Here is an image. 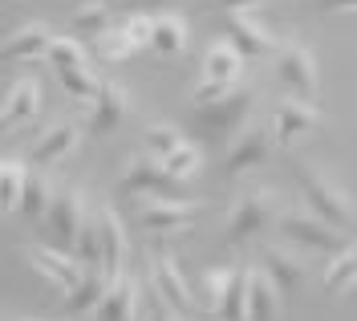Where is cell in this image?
Returning a JSON list of instances; mask_svg holds the SVG:
<instances>
[{
	"instance_id": "cell-1",
	"label": "cell",
	"mask_w": 357,
	"mask_h": 321,
	"mask_svg": "<svg viewBox=\"0 0 357 321\" xmlns=\"http://www.w3.org/2000/svg\"><path fill=\"white\" fill-rule=\"evenodd\" d=\"M292 179H296V187H301V200H305V207H309V211H317L321 220H329V224H337V228H345V232L357 224L354 195L337 184V179H329L321 167L296 163V167H292Z\"/></svg>"
},
{
	"instance_id": "cell-2",
	"label": "cell",
	"mask_w": 357,
	"mask_h": 321,
	"mask_svg": "<svg viewBox=\"0 0 357 321\" xmlns=\"http://www.w3.org/2000/svg\"><path fill=\"white\" fill-rule=\"evenodd\" d=\"M276 232H280V240L296 248V253H317V256H333L341 248H349V232L329 224V220H321L317 211L309 207H284L280 211V220H276Z\"/></svg>"
},
{
	"instance_id": "cell-3",
	"label": "cell",
	"mask_w": 357,
	"mask_h": 321,
	"mask_svg": "<svg viewBox=\"0 0 357 321\" xmlns=\"http://www.w3.org/2000/svg\"><path fill=\"white\" fill-rule=\"evenodd\" d=\"M280 191L276 187H252L248 195H240L231 211H227V220H223V240L231 244V248H244L252 244L260 232L276 228V220H280Z\"/></svg>"
},
{
	"instance_id": "cell-4",
	"label": "cell",
	"mask_w": 357,
	"mask_h": 321,
	"mask_svg": "<svg viewBox=\"0 0 357 321\" xmlns=\"http://www.w3.org/2000/svg\"><path fill=\"white\" fill-rule=\"evenodd\" d=\"M256 106V90L252 86H240L227 98L211 102V106H191V130L207 142V147H223L227 138H240L244 130V118L252 114Z\"/></svg>"
},
{
	"instance_id": "cell-5",
	"label": "cell",
	"mask_w": 357,
	"mask_h": 321,
	"mask_svg": "<svg viewBox=\"0 0 357 321\" xmlns=\"http://www.w3.org/2000/svg\"><path fill=\"white\" fill-rule=\"evenodd\" d=\"M86 220H89L86 191L82 187H57L53 191V204H49V211H45V220H41V232L53 248L77 253V240H82Z\"/></svg>"
},
{
	"instance_id": "cell-6",
	"label": "cell",
	"mask_w": 357,
	"mask_h": 321,
	"mask_svg": "<svg viewBox=\"0 0 357 321\" xmlns=\"http://www.w3.org/2000/svg\"><path fill=\"white\" fill-rule=\"evenodd\" d=\"M272 73L280 82V90L301 102H317L321 94V69H317V53L301 41H284L280 53L272 57Z\"/></svg>"
},
{
	"instance_id": "cell-7",
	"label": "cell",
	"mask_w": 357,
	"mask_h": 321,
	"mask_svg": "<svg viewBox=\"0 0 357 321\" xmlns=\"http://www.w3.org/2000/svg\"><path fill=\"white\" fill-rule=\"evenodd\" d=\"M118 191L122 195H162V200H191L187 191H183V184H178L175 175L162 167V159H155V155H130L126 159V167H122V175H118Z\"/></svg>"
},
{
	"instance_id": "cell-8",
	"label": "cell",
	"mask_w": 357,
	"mask_h": 321,
	"mask_svg": "<svg viewBox=\"0 0 357 321\" xmlns=\"http://www.w3.org/2000/svg\"><path fill=\"white\" fill-rule=\"evenodd\" d=\"M199 216V200H162V195H138L134 204V224L151 236H171V232H191Z\"/></svg>"
},
{
	"instance_id": "cell-9",
	"label": "cell",
	"mask_w": 357,
	"mask_h": 321,
	"mask_svg": "<svg viewBox=\"0 0 357 321\" xmlns=\"http://www.w3.org/2000/svg\"><path fill=\"white\" fill-rule=\"evenodd\" d=\"M317 130H321V110L312 102H301V98H289V94L276 102V110H272V138H276L280 151L312 138Z\"/></svg>"
},
{
	"instance_id": "cell-10",
	"label": "cell",
	"mask_w": 357,
	"mask_h": 321,
	"mask_svg": "<svg viewBox=\"0 0 357 321\" xmlns=\"http://www.w3.org/2000/svg\"><path fill=\"white\" fill-rule=\"evenodd\" d=\"M272 147H276V138H272L268 126H260V122L244 126V135L236 138L227 147V155H223V179H240L248 171H256L260 163L272 159Z\"/></svg>"
},
{
	"instance_id": "cell-11",
	"label": "cell",
	"mask_w": 357,
	"mask_h": 321,
	"mask_svg": "<svg viewBox=\"0 0 357 321\" xmlns=\"http://www.w3.org/2000/svg\"><path fill=\"white\" fill-rule=\"evenodd\" d=\"M24 260H29L61 297L86 276V264H82L77 256L66 253V248H53V244H24Z\"/></svg>"
},
{
	"instance_id": "cell-12",
	"label": "cell",
	"mask_w": 357,
	"mask_h": 321,
	"mask_svg": "<svg viewBox=\"0 0 357 321\" xmlns=\"http://www.w3.org/2000/svg\"><path fill=\"white\" fill-rule=\"evenodd\" d=\"M227 41L244 53L248 61H264V57H276L280 53V37L268 29V24H260L252 13H231L227 17Z\"/></svg>"
},
{
	"instance_id": "cell-13",
	"label": "cell",
	"mask_w": 357,
	"mask_h": 321,
	"mask_svg": "<svg viewBox=\"0 0 357 321\" xmlns=\"http://www.w3.org/2000/svg\"><path fill=\"white\" fill-rule=\"evenodd\" d=\"M264 273L276 281V289H280V297H284V309L292 305V297L301 293V285H305V276H309V260L305 253H289V248H280V244H264Z\"/></svg>"
},
{
	"instance_id": "cell-14",
	"label": "cell",
	"mask_w": 357,
	"mask_h": 321,
	"mask_svg": "<svg viewBox=\"0 0 357 321\" xmlns=\"http://www.w3.org/2000/svg\"><path fill=\"white\" fill-rule=\"evenodd\" d=\"M151 289L167 297V305H175L178 313H203L199 309V293H191V285L183 281V269H178L175 256H155L151 264Z\"/></svg>"
},
{
	"instance_id": "cell-15",
	"label": "cell",
	"mask_w": 357,
	"mask_h": 321,
	"mask_svg": "<svg viewBox=\"0 0 357 321\" xmlns=\"http://www.w3.org/2000/svg\"><path fill=\"white\" fill-rule=\"evenodd\" d=\"M89 106H93V110H89L86 135L89 138H106L126 122V114H130V94H126V86H118V82H106L102 94H98Z\"/></svg>"
},
{
	"instance_id": "cell-16",
	"label": "cell",
	"mask_w": 357,
	"mask_h": 321,
	"mask_svg": "<svg viewBox=\"0 0 357 321\" xmlns=\"http://www.w3.org/2000/svg\"><path fill=\"white\" fill-rule=\"evenodd\" d=\"M98 232H102V273L118 281L126 273V253H130V240H126V224L110 204L98 207Z\"/></svg>"
},
{
	"instance_id": "cell-17",
	"label": "cell",
	"mask_w": 357,
	"mask_h": 321,
	"mask_svg": "<svg viewBox=\"0 0 357 321\" xmlns=\"http://www.w3.org/2000/svg\"><path fill=\"white\" fill-rule=\"evenodd\" d=\"M77 142H82V126L77 122H57V126H49L37 142H33V151H29V163L33 167H61V163L77 151Z\"/></svg>"
},
{
	"instance_id": "cell-18",
	"label": "cell",
	"mask_w": 357,
	"mask_h": 321,
	"mask_svg": "<svg viewBox=\"0 0 357 321\" xmlns=\"http://www.w3.org/2000/svg\"><path fill=\"white\" fill-rule=\"evenodd\" d=\"M49 45H53V33H49V24L29 21V24L13 29V33L4 37L0 57H4V66H13V61H45Z\"/></svg>"
},
{
	"instance_id": "cell-19",
	"label": "cell",
	"mask_w": 357,
	"mask_h": 321,
	"mask_svg": "<svg viewBox=\"0 0 357 321\" xmlns=\"http://www.w3.org/2000/svg\"><path fill=\"white\" fill-rule=\"evenodd\" d=\"M37 114H41V86H37L33 77H17V82L4 90V106H0L4 130L24 126V122H33Z\"/></svg>"
},
{
	"instance_id": "cell-20",
	"label": "cell",
	"mask_w": 357,
	"mask_h": 321,
	"mask_svg": "<svg viewBox=\"0 0 357 321\" xmlns=\"http://www.w3.org/2000/svg\"><path fill=\"white\" fill-rule=\"evenodd\" d=\"M138 309H142V297H138V281L134 276H118L110 281L102 305L93 309V321H138Z\"/></svg>"
},
{
	"instance_id": "cell-21",
	"label": "cell",
	"mask_w": 357,
	"mask_h": 321,
	"mask_svg": "<svg viewBox=\"0 0 357 321\" xmlns=\"http://www.w3.org/2000/svg\"><path fill=\"white\" fill-rule=\"evenodd\" d=\"M244 66H248V57L231 45V41H211L207 53H203V77H215V82H231V86H240Z\"/></svg>"
},
{
	"instance_id": "cell-22",
	"label": "cell",
	"mask_w": 357,
	"mask_h": 321,
	"mask_svg": "<svg viewBox=\"0 0 357 321\" xmlns=\"http://www.w3.org/2000/svg\"><path fill=\"white\" fill-rule=\"evenodd\" d=\"M106 289H110V276L102 273V269H86V276L69 289L66 297H61V305H66L69 318H82V313H93L98 305H102V297H106Z\"/></svg>"
},
{
	"instance_id": "cell-23",
	"label": "cell",
	"mask_w": 357,
	"mask_h": 321,
	"mask_svg": "<svg viewBox=\"0 0 357 321\" xmlns=\"http://www.w3.org/2000/svg\"><path fill=\"white\" fill-rule=\"evenodd\" d=\"M321 289L329 297H349L357 289V244H349V248H341V253L329 256V264L321 273Z\"/></svg>"
},
{
	"instance_id": "cell-24",
	"label": "cell",
	"mask_w": 357,
	"mask_h": 321,
	"mask_svg": "<svg viewBox=\"0 0 357 321\" xmlns=\"http://www.w3.org/2000/svg\"><path fill=\"white\" fill-rule=\"evenodd\" d=\"M73 37H82V41H98V37H106L114 29V8L110 0H82L77 8H73Z\"/></svg>"
},
{
	"instance_id": "cell-25",
	"label": "cell",
	"mask_w": 357,
	"mask_h": 321,
	"mask_svg": "<svg viewBox=\"0 0 357 321\" xmlns=\"http://www.w3.org/2000/svg\"><path fill=\"white\" fill-rule=\"evenodd\" d=\"M252 269L256 264H236L231 289L215 309V321H252Z\"/></svg>"
},
{
	"instance_id": "cell-26",
	"label": "cell",
	"mask_w": 357,
	"mask_h": 321,
	"mask_svg": "<svg viewBox=\"0 0 357 321\" xmlns=\"http://www.w3.org/2000/svg\"><path fill=\"white\" fill-rule=\"evenodd\" d=\"M187 45H191V29H187V21L178 17V13H155V53H162V57H183L187 53Z\"/></svg>"
},
{
	"instance_id": "cell-27",
	"label": "cell",
	"mask_w": 357,
	"mask_h": 321,
	"mask_svg": "<svg viewBox=\"0 0 357 321\" xmlns=\"http://www.w3.org/2000/svg\"><path fill=\"white\" fill-rule=\"evenodd\" d=\"M284 313V297L276 289V281L264 273V264L252 269V321H280Z\"/></svg>"
},
{
	"instance_id": "cell-28",
	"label": "cell",
	"mask_w": 357,
	"mask_h": 321,
	"mask_svg": "<svg viewBox=\"0 0 357 321\" xmlns=\"http://www.w3.org/2000/svg\"><path fill=\"white\" fill-rule=\"evenodd\" d=\"M29 171H33V167H24V163L13 159V155L0 163V207H4V216H17V211H21L24 187H29Z\"/></svg>"
},
{
	"instance_id": "cell-29",
	"label": "cell",
	"mask_w": 357,
	"mask_h": 321,
	"mask_svg": "<svg viewBox=\"0 0 357 321\" xmlns=\"http://www.w3.org/2000/svg\"><path fill=\"white\" fill-rule=\"evenodd\" d=\"M231 276H236V269H227V264H211V269H203L199 276V309L203 313H211L215 318V309H220V301L227 297V289H231Z\"/></svg>"
},
{
	"instance_id": "cell-30",
	"label": "cell",
	"mask_w": 357,
	"mask_h": 321,
	"mask_svg": "<svg viewBox=\"0 0 357 321\" xmlns=\"http://www.w3.org/2000/svg\"><path fill=\"white\" fill-rule=\"evenodd\" d=\"M57 73V82L66 86L69 98H77V102H93L98 94H102V77H98V69L93 66H73V69H53Z\"/></svg>"
},
{
	"instance_id": "cell-31",
	"label": "cell",
	"mask_w": 357,
	"mask_h": 321,
	"mask_svg": "<svg viewBox=\"0 0 357 321\" xmlns=\"http://www.w3.org/2000/svg\"><path fill=\"white\" fill-rule=\"evenodd\" d=\"M183 142H187V138H183V130H178V126H171V122H155V126H146V130H142V151H146V155H155V159L175 155Z\"/></svg>"
},
{
	"instance_id": "cell-32",
	"label": "cell",
	"mask_w": 357,
	"mask_h": 321,
	"mask_svg": "<svg viewBox=\"0 0 357 321\" xmlns=\"http://www.w3.org/2000/svg\"><path fill=\"white\" fill-rule=\"evenodd\" d=\"M49 204H53V191H49V184H45V171L33 167V171H29V187H24V200H21V216L45 220Z\"/></svg>"
},
{
	"instance_id": "cell-33",
	"label": "cell",
	"mask_w": 357,
	"mask_h": 321,
	"mask_svg": "<svg viewBox=\"0 0 357 321\" xmlns=\"http://www.w3.org/2000/svg\"><path fill=\"white\" fill-rule=\"evenodd\" d=\"M162 167L175 175L178 184H191V179L199 175V167H203V147H195V142H183L175 155H167V159H162Z\"/></svg>"
},
{
	"instance_id": "cell-34",
	"label": "cell",
	"mask_w": 357,
	"mask_h": 321,
	"mask_svg": "<svg viewBox=\"0 0 357 321\" xmlns=\"http://www.w3.org/2000/svg\"><path fill=\"white\" fill-rule=\"evenodd\" d=\"M45 61L53 69H73V66H89V53L77 37H53V45L45 53Z\"/></svg>"
},
{
	"instance_id": "cell-35",
	"label": "cell",
	"mask_w": 357,
	"mask_h": 321,
	"mask_svg": "<svg viewBox=\"0 0 357 321\" xmlns=\"http://www.w3.org/2000/svg\"><path fill=\"white\" fill-rule=\"evenodd\" d=\"M93 45H98V57H102L106 66H118V61H126V57H134V53H138V45L130 41V33H126L122 24H118V29H110L106 37H98Z\"/></svg>"
},
{
	"instance_id": "cell-36",
	"label": "cell",
	"mask_w": 357,
	"mask_h": 321,
	"mask_svg": "<svg viewBox=\"0 0 357 321\" xmlns=\"http://www.w3.org/2000/svg\"><path fill=\"white\" fill-rule=\"evenodd\" d=\"M122 29L130 33V41H134L138 49L155 45V17H151V13H130V17L122 21Z\"/></svg>"
},
{
	"instance_id": "cell-37",
	"label": "cell",
	"mask_w": 357,
	"mask_h": 321,
	"mask_svg": "<svg viewBox=\"0 0 357 321\" xmlns=\"http://www.w3.org/2000/svg\"><path fill=\"white\" fill-rule=\"evenodd\" d=\"M231 90H240V86H231V82H215V77H203L199 86L191 90V106H211V102L227 98Z\"/></svg>"
},
{
	"instance_id": "cell-38",
	"label": "cell",
	"mask_w": 357,
	"mask_h": 321,
	"mask_svg": "<svg viewBox=\"0 0 357 321\" xmlns=\"http://www.w3.org/2000/svg\"><path fill=\"white\" fill-rule=\"evenodd\" d=\"M146 321H183V313H178L175 305H167L162 293L151 289V297H146Z\"/></svg>"
},
{
	"instance_id": "cell-39",
	"label": "cell",
	"mask_w": 357,
	"mask_h": 321,
	"mask_svg": "<svg viewBox=\"0 0 357 321\" xmlns=\"http://www.w3.org/2000/svg\"><path fill=\"white\" fill-rule=\"evenodd\" d=\"M256 4H264V0H199L203 13H223V17H231V13H248V8H256Z\"/></svg>"
},
{
	"instance_id": "cell-40",
	"label": "cell",
	"mask_w": 357,
	"mask_h": 321,
	"mask_svg": "<svg viewBox=\"0 0 357 321\" xmlns=\"http://www.w3.org/2000/svg\"><path fill=\"white\" fill-rule=\"evenodd\" d=\"M321 17H357V0H309Z\"/></svg>"
},
{
	"instance_id": "cell-41",
	"label": "cell",
	"mask_w": 357,
	"mask_h": 321,
	"mask_svg": "<svg viewBox=\"0 0 357 321\" xmlns=\"http://www.w3.org/2000/svg\"><path fill=\"white\" fill-rule=\"evenodd\" d=\"M110 4H122V8H130V13H167V4L171 0H110Z\"/></svg>"
},
{
	"instance_id": "cell-42",
	"label": "cell",
	"mask_w": 357,
	"mask_h": 321,
	"mask_svg": "<svg viewBox=\"0 0 357 321\" xmlns=\"http://www.w3.org/2000/svg\"><path fill=\"white\" fill-rule=\"evenodd\" d=\"M4 321H45V318H13V313H8Z\"/></svg>"
}]
</instances>
